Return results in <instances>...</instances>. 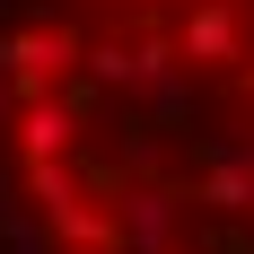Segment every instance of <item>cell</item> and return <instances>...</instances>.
I'll return each instance as SVG.
<instances>
[{
  "mask_svg": "<svg viewBox=\"0 0 254 254\" xmlns=\"http://www.w3.org/2000/svg\"><path fill=\"white\" fill-rule=\"evenodd\" d=\"M0 254H254V0H0Z\"/></svg>",
  "mask_w": 254,
  "mask_h": 254,
  "instance_id": "6da1fadb",
  "label": "cell"
}]
</instances>
